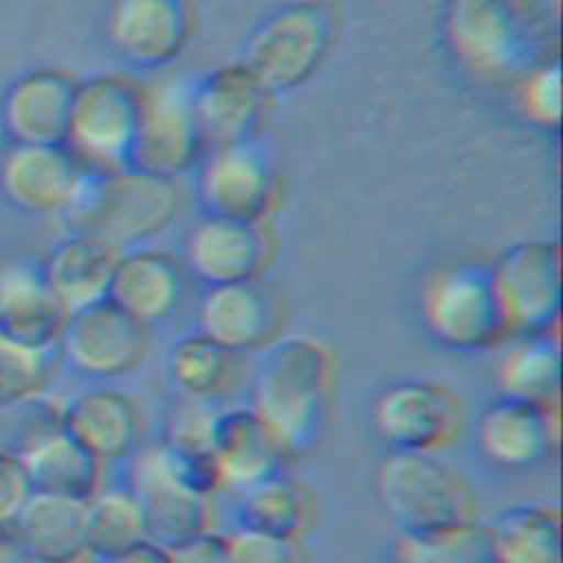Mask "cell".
Instances as JSON below:
<instances>
[{
	"label": "cell",
	"instance_id": "1",
	"mask_svg": "<svg viewBox=\"0 0 563 563\" xmlns=\"http://www.w3.org/2000/svg\"><path fill=\"white\" fill-rule=\"evenodd\" d=\"M332 376V352L317 336L282 334L262 345L251 380V409L268 424L286 457L303 455L317 444Z\"/></svg>",
	"mask_w": 563,
	"mask_h": 563
},
{
	"label": "cell",
	"instance_id": "2",
	"mask_svg": "<svg viewBox=\"0 0 563 563\" xmlns=\"http://www.w3.org/2000/svg\"><path fill=\"white\" fill-rule=\"evenodd\" d=\"M174 211L172 180L125 167L114 174L90 176L66 220L75 233L97 235L121 249L163 231Z\"/></svg>",
	"mask_w": 563,
	"mask_h": 563
},
{
	"label": "cell",
	"instance_id": "3",
	"mask_svg": "<svg viewBox=\"0 0 563 563\" xmlns=\"http://www.w3.org/2000/svg\"><path fill=\"white\" fill-rule=\"evenodd\" d=\"M376 499L398 534H424L468 519L453 471L433 453L387 451L374 473Z\"/></svg>",
	"mask_w": 563,
	"mask_h": 563
},
{
	"label": "cell",
	"instance_id": "4",
	"mask_svg": "<svg viewBox=\"0 0 563 563\" xmlns=\"http://www.w3.org/2000/svg\"><path fill=\"white\" fill-rule=\"evenodd\" d=\"M486 273L506 334L561 332L563 264L559 242L510 244Z\"/></svg>",
	"mask_w": 563,
	"mask_h": 563
},
{
	"label": "cell",
	"instance_id": "5",
	"mask_svg": "<svg viewBox=\"0 0 563 563\" xmlns=\"http://www.w3.org/2000/svg\"><path fill=\"white\" fill-rule=\"evenodd\" d=\"M418 308L424 332L451 352H479L506 334L488 273L479 268H433L422 282Z\"/></svg>",
	"mask_w": 563,
	"mask_h": 563
},
{
	"label": "cell",
	"instance_id": "6",
	"mask_svg": "<svg viewBox=\"0 0 563 563\" xmlns=\"http://www.w3.org/2000/svg\"><path fill=\"white\" fill-rule=\"evenodd\" d=\"M136 125V88L112 75L75 84L64 145L92 176L130 167Z\"/></svg>",
	"mask_w": 563,
	"mask_h": 563
},
{
	"label": "cell",
	"instance_id": "7",
	"mask_svg": "<svg viewBox=\"0 0 563 563\" xmlns=\"http://www.w3.org/2000/svg\"><path fill=\"white\" fill-rule=\"evenodd\" d=\"M444 40L455 59L484 81L512 77L528 48L517 0H449Z\"/></svg>",
	"mask_w": 563,
	"mask_h": 563
},
{
	"label": "cell",
	"instance_id": "8",
	"mask_svg": "<svg viewBox=\"0 0 563 563\" xmlns=\"http://www.w3.org/2000/svg\"><path fill=\"white\" fill-rule=\"evenodd\" d=\"M200 147L191 88L183 79L156 77L136 88L132 169L172 180L194 163Z\"/></svg>",
	"mask_w": 563,
	"mask_h": 563
},
{
	"label": "cell",
	"instance_id": "9",
	"mask_svg": "<svg viewBox=\"0 0 563 563\" xmlns=\"http://www.w3.org/2000/svg\"><path fill=\"white\" fill-rule=\"evenodd\" d=\"M330 24L314 4H297L268 18L249 40L240 64L264 92L303 84L319 66Z\"/></svg>",
	"mask_w": 563,
	"mask_h": 563
},
{
	"label": "cell",
	"instance_id": "10",
	"mask_svg": "<svg viewBox=\"0 0 563 563\" xmlns=\"http://www.w3.org/2000/svg\"><path fill=\"white\" fill-rule=\"evenodd\" d=\"M92 174L64 143H9L0 154V194L18 211L68 213Z\"/></svg>",
	"mask_w": 563,
	"mask_h": 563
},
{
	"label": "cell",
	"instance_id": "11",
	"mask_svg": "<svg viewBox=\"0 0 563 563\" xmlns=\"http://www.w3.org/2000/svg\"><path fill=\"white\" fill-rule=\"evenodd\" d=\"M369 418L389 451L435 453L457 429V405L442 385L398 380L374 396Z\"/></svg>",
	"mask_w": 563,
	"mask_h": 563
},
{
	"label": "cell",
	"instance_id": "12",
	"mask_svg": "<svg viewBox=\"0 0 563 563\" xmlns=\"http://www.w3.org/2000/svg\"><path fill=\"white\" fill-rule=\"evenodd\" d=\"M59 347L75 372L90 378H117L141 363L147 334L143 323L103 299L68 312Z\"/></svg>",
	"mask_w": 563,
	"mask_h": 563
},
{
	"label": "cell",
	"instance_id": "13",
	"mask_svg": "<svg viewBox=\"0 0 563 563\" xmlns=\"http://www.w3.org/2000/svg\"><path fill=\"white\" fill-rule=\"evenodd\" d=\"M561 438L559 400L548 405L499 398L475 424V442L486 462L506 471L541 464L556 451Z\"/></svg>",
	"mask_w": 563,
	"mask_h": 563
},
{
	"label": "cell",
	"instance_id": "14",
	"mask_svg": "<svg viewBox=\"0 0 563 563\" xmlns=\"http://www.w3.org/2000/svg\"><path fill=\"white\" fill-rule=\"evenodd\" d=\"M198 198L211 218L260 224L273 200L268 161L251 141L209 150L198 174Z\"/></svg>",
	"mask_w": 563,
	"mask_h": 563
},
{
	"label": "cell",
	"instance_id": "15",
	"mask_svg": "<svg viewBox=\"0 0 563 563\" xmlns=\"http://www.w3.org/2000/svg\"><path fill=\"white\" fill-rule=\"evenodd\" d=\"M128 488L141 506L147 541L169 550L207 530V499L169 475L158 442L134 453Z\"/></svg>",
	"mask_w": 563,
	"mask_h": 563
},
{
	"label": "cell",
	"instance_id": "16",
	"mask_svg": "<svg viewBox=\"0 0 563 563\" xmlns=\"http://www.w3.org/2000/svg\"><path fill=\"white\" fill-rule=\"evenodd\" d=\"M187 37L180 0H112L106 13V40L128 64L156 68L172 62Z\"/></svg>",
	"mask_w": 563,
	"mask_h": 563
},
{
	"label": "cell",
	"instance_id": "17",
	"mask_svg": "<svg viewBox=\"0 0 563 563\" xmlns=\"http://www.w3.org/2000/svg\"><path fill=\"white\" fill-rule=\"evenodd\" d=\"M68 310L44 279L42 264L15 257L0 264V334L29 347L59 343Z\"/></svg>",
	"mask_w": 563,
	"mask_h": 563
},
{
	"label": "cell",
	"instance_id": "18",
	"mask_svg": "<svg viewBox=\"0 0 563 563\" xmlns=\"http://www.w3.org/2000/svg\"><path fill=\"white\" fill-rule=\"evenodd\" d=\"M75 81L55 68H37L9 84L0 121L9 143H64Z\"/></svg>",
	"mask_w": 563,
	"mask_h": 563
},
{
	"label": "cell",
	"instance_id": "19",
	"mask_svg": "<svg viewBox=\"0 0 563 563\" xmlns=\"http://www.w3.org/2000/svg\"><path fill=\"white\" fill-rule=\"evenodd\" d=\"M209 449L220 486L233 493L279 473L286 457L277 438L251 405L227 407L213 413Z\"/></svg>",
	"mask_w": 563,
	"mask_h": 563
},
{
	"label": "cell",
	"instance_id": "20",
	"mask_svg": "<svg viewBox=\"0 0 563 563\" xmlns=\"http://www.w3.org/2000/svg\"><path fill=\"white\" fill-rule=\"evenodd\" d=\"M266 92L242 68H220L191 88L200 145L213 150L251 141L264 110Z\"/></svg>",
	"mask_w": 563,
	"mask_h": 563
},
{
	"label": "cell",
	"instance_id": "21",
	"mask_svg": "<svg viewBox=\"0 0 563 563\" xmlns=\"http://www.w3.org/2000/svg\"><path fill=\"white\" fill-rule=\"evenodd\" d=\"M266 260L260 224L205 216L185 240V262L205 286L251 282Z\"/></svg>",
	"mask_w": 563,
	"mask_h": 563
},
{
	"label": "cell",
	"instance_id": "22",
	"mask_svg": "<svg viewBox=\"0 0 563 563\" xmlns=\"http://www.w3.org/2000/svg\"><path fill=\"white\" fill-rule=\"evenodd\" d=\"M198 334L229 354L262 347L273 328V306L255 282L207 286L196 306Z\"/></svg>",
	"mask_w": 563,
	"mask_h": 563
},
{
	"label": "cell",
	"instance_id": "23",
	"mask_svg": "<svg viewBox=\"0 0 563 563\" xmlns=\"http://www.w3.org/2000/svg\"><path fill=\"white\" fill-rule=\"evenodd\" d=\"M11 530L33 563H79L88 554L84 501L33 493Z\"/></svg>",
	"mask_w": 563,
	"mask_h": 563
},
{
	"label": "cell",
	"instance_id": "24",
	"mask_svg": "<svg viewBox=\"0 0 563 563\" xmlns=\"http://www.w3.org/2000/svg\"><path fill=\"white\" fill-rule=\"evenodd\" d=\"M183 297V277L176 262L158 251L139 249L121 253L110 279L108 299L134 321L167 319Z\"/></svg>",
	"mask_w": 563,
	"mask_h": 563
},
{
	"label": "cell",
	"instance_id": "25",
	"mask_svg": "<svg viewBox=\"0 0 563 563\" xmlns=\"http://www.w3.org/2000/svg\"><path fill=\"white\" fill-rule=\"evenodd\" d=\"M121 249L88 233H73L42 262L44 279L68 312L108 299Z\"/></svg>",
	"mask_w": 563,
	"mask_h": 563
},
{
	"label": "cell",
	"instance_id": "26",
	"mask_svg": "<svg viewBox=\"0 0 563 563\" xmlns=\"http://www.w3.org/2000/svg\"><path fill=\"white\" fill-rule=\"evenodd\" d=\"M62 429L99 460H117L136 446L139 411L117 389H88L64 405Z\"/></svg>",
	"mask_w": 563,
	"mask_h": 563
},
{
	"label": "cell",
	"instance_id": "27",
	"mask_svg": "<svg viewBox=\"0 0 563 563\" xmlns=\"http://www.w3.org/2000/svg\"><path fill=\"white\" fill-rule=\"evenodd\" d=\"M31 490L75 501H88L101 488L103 460L70 438L64 429L40 440L20 455Z\"/></svg>",
	"mask_w": 563,
	"mask_h": 563
},
{
	"label": "cell",
	"instance_id": "28",
	"mask_svg": "<svg viewBox=\"0 0 563 563\" xmlns=\"http://www.w3.org/2000/svg\"><path fill=\"white\" fill-rule=\"evenodd\" d=\"M497 387L504 398L548 405L559 400L563 380L561 332L515 336L499 358Z\"/></svg>",
	"mask_w": 563,
	"mask_h": 563
},
{
	"label": "cell",
	"instance_id": "29",
	"mask_svg": "<svg viewBox=\"0 0 563 563\" xmlns=\"http://www.w3.org/2000/svg\"><path fill=\"white\" fill-rule=\"evenodd\" d=\"M484 528L495 563H561L563 528L554 508L515 504Z\"/></svg>",
	"mask_w": 563,
	"mask_h": 563
},
{
	"label": "cell",
	"instance_id": "30",
	"mask_svg": "<svg viewBox=\"0 0 563 563\" xmlns=\"http://www.w3.org/2000/svg\"><path fill=\"white\" fill-rule=\"evenodd\" d=\"M235 526L273 537L295 539L306 523V497L282 471L235 490Z\"/></svg>",
	"mask_w": 563,
	"mask_h": 563
},
{
	"label": "cell",
	"instance_id": "31",
	"mask_svg": "<svg viewBox=\"0 0 563 563\" xmlns=\"http://www.w3.org/2000/svg\"><path fill=\"white\" fill-rule=\"evenodd\" d=\"M145 539L143 512L130 488H99L86 501L88 554L103 561Z\"/></svg>",
	"mask_w": 563,
	"mask_h": 563
},
{
	"label": "cell",
	"instance_id": "32",
	"mask_svg": "<svg viewBox=\"0 0 563 563\" xmlns=\"http://www.w3.org/2000/svg\"><path fill=\"white\" fill-rule=\"evenodd\" d=\"M396 563H495L484 526L471 519L424 534H398Z\"/></svg>",
	"mask_w": 563,
	"mask_h": 563
},
{
	"label": "cell",
	"instance_id": "33",
	"mask_svg": "<svg viewBox=\"0 0 563 563\" xmlns=\"http://www.w3.org/2000/svg\"><path fill=\"white\" fill-rule=\"evenodd\" d=\"M229 356L202 334H187L167 352V376L185 398L207 400L227 385L231 374Z\"/></svg>",
	"mask_w": 563,
	"mask_h": 563
},
{
	"label": "cell",
	"instance_id": "34",
	"mask_svg": "<svg viewBox=\"0 0 563 563\" xmlns=\"http://www.w3.org/2000/svg\"><path fill=\"white\" fill-rule=\"evenodd\" d=\"M62 413L64 405L44 391L0 407V451L22 455L62 429Z\"/></svg>",
	"mask_w": 563,
	"mask_h": 563
},
{
	"label": "cell",
	"instance_id": "35",
	"mask_svg": "<svg viewBox=\"0 0 563 563\" xmlns=\"http://www.w3.org/2000/svg\"><path fill=\"white\" fill-rule=\"evenodd\" d=\"M48 350H37L0 334V407L44 391Z\"/></svg>",
	"mask_w": 563,
	"mask_h": 563
},
{
	"label": "cell",
	"instance_id": "36",
	"mask_svg": "<svg viewBox=\"0 0 563 563\" xmlns=\"http://www.w3.org/2000/svg\"><path fill=\"white\" fill-rule=\"evenodd\" d=\"M515 101L523 119L543 130L561 125V66L559 62L541 64L521 73Z\"/></svg>",
	"mask_w": 563,
	"mask_h": 563
},
{
	"label": "cell",
	"instance_id": "37",
	"mask_svg": "<svg viewBox=\"0 0 563 563\" xmlns=\"http://www.w3.org/2000/svg\"><path fill=\"white\" fill-rule=\"evenodd\" d=\"M229 563H299L295 539L235 528L227 534Z\"/></svg>",
	"mask_w": 563,
	"mask_h": 563
},
{
	"label": "cell",
	"instance_id": "38",
	"mask_svg": "<svg viewBox=\"0 0 563 563\" xmlns=\"http://www.w3.org/2000/svg\"><path fill=\"white\" fill-rule=\"evenodd\" d=\"M33 495L20 455L0 451V528H9Z\"/></svg>",
	"mask_w": 563,
	"mask_h": 563
},
{
	"label": "cell",
	"instance_id": "39",
	"mask_svg": "<svg viewBox=\"0 0 563 563\" xmlns=\"http://www.w3.org/2000/svg\"><path fill=\"white\" fill-rule=\"evenodd\" d=\"M169 563H229L227 534L211 528L167 550Z\"/></svg>",
	"mask_w": 563,
	"mask_h": 563
},
{
	"label": "cell",
	"instance_id": "40",
	"mask_svg": "<svg viewBox=\"0 0 563 563\" xmlns=\"http://www.w3.org/2000/svg\"><path fill=\"white\" fill-rule=\"evenodd\" d=\"M101 563H169V561H167L165 548L145 539L110 559H103Z\"/></svg>",
	"mask_w": 563,
	"mask_h": 563
},
{
	"label": "cell",
	"instance_id": "41",
	"mask_svg": "<svg viewBox=\"0 0 563 563\" xmlns=\"http://www.w3.org/2000/svg\"><path fill=\"white\" fill-rule=\"evenodd\" d=\"M9 537H11V526H9V528H0V552H2V548L7 545Z\"/></svg>",
	"mask_w": 563,
	"mask_h": 563
}]
</instances>
